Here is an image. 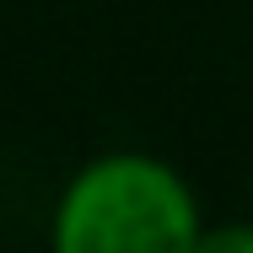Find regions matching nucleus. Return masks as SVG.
I'll list each match as a JSON object with an SVG mask.
<instances>
[{
	"mask_svg": "<svg viewBox=\"0 0 253 253\" xmlns=\"http://www.w3.org/2000/svg\"><path fill=\"white\" fill-rule=\"evenodd\" d=\"M54 243L65 253H183L200 243L194 200L151 156H108L70 183Z\"/></svg>",
	"mask_w": 253,
	"mask_h": 253,
	"instance_id": "f257e3e1",
	"label": "nucleus"
},
{
	"mask_svg": "<svg viewBox=\"0 0 253 253\" xmlns=\"http://www.w3.org/2000/svg\"><path fill=\"white\" fill-rule=\"evenodd\" d=\"M194 248H205V253H253V232H243V226H226V232H210V237H200Z\"/></svg>",
	"mask_w": 253,
	"mask_h": 253,
	"instance_id": "f03ea898",
	"label": "nucleus"
}]
</instances>
